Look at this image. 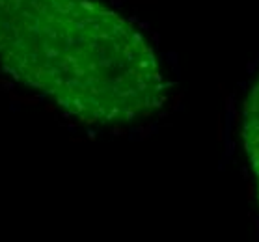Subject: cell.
Here are the masks:
<instances>
[{
    "label": "cell",
    "mask_w": 259,
    "mask_h": 242,
    "mask_svg": "<svg viewBox=\"0 0 259 242\" xmlns=\"http://www.w3.org/2000/svg\"><path fill=\"white\" fill-rule=\"evenodd\" d=\"M244 125H243V140L244 151L248 155L250 166L257 181V194H259V75L252 82L244 99Z\"/></svg>",
    "instance_id": "cell-1"
}]
</instances>
